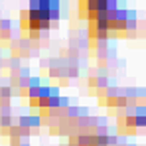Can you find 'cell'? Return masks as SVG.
Listing matches in <instances>:
<instances>
[{
	"label": "cell",
	"mask_w": 146,
	"mask_h": 146,
	"mask_svg": "<svg viewBox=\"0 0 146 146\" xmlns=\"http://www.w3.org/2000/svg\"><path fill=\"white\" fill-rule=\"evenodd\" d=\"M91 87H95V89H101V91H103V89L109 87V79L103 77V75H101V77H93V79H91Z\"/></svg>",
	"instance_id": "obj_1"
},
{
	"label": "cell",
	"mask_w": 146,
	"mask_h": 146,
	"mask_svg": "<svg viewBox=\"0 0 146 146\" xmlns=\"http://www.w3.org/2000/svg\"><path fill=\"white\" fill-rule=\"evenodd\" d=\"M10 126H12L10 115H0V128H10Z\"/></svg>",
	"instance_id": "obj_2"
},
{
	"label": "cell",
	"mask_w": 146,
	"mask_h": 146,
	"mask_svg": "<svg viewBox=\"0 0 146 146\" xmlns=\"http://www.w3.org/2000/svg\"><path fill=\"white\" fill-rule=\"evenodd\" d=\"M134 126H136V128L146 126V117H134Z\"/></svg>",
	"instance_id": "obj_3"
}]
</instances>
